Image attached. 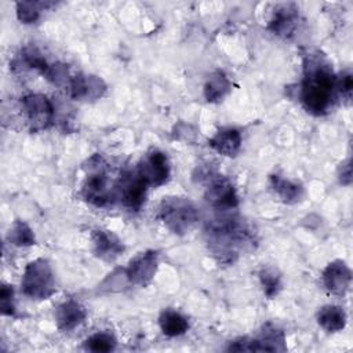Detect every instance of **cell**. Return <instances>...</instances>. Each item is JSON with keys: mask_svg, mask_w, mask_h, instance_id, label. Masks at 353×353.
<instances>
[{"mask_svg": "<svg viewBox=\"0 0 353 353\" xmlns=\"http://www.w3.org/2000/svg\"><path fill=\"white\" fill-rule=\"evenodd\" d=\"M205 233L211 251L223 262H233L239 251L254 241L247 225L237 218L216 219L208 225Z\"/></svg>", "mask_w": 353, "mask_h": 353, "instance_id": "obj_1", "label": "cell"}, {"mask_svg": "<svg viewBox=\"0 0 353 353\" xmlns=\"http://www.w3.org/2000/svg\"><path fill=\"white\" fill-rule=\"evenodd\" d=\"M314 65L316 66H309L306 70L301 87V101L307 112L320 116L327 113L332 106L336 80L328 68L320 66L316 61Z\"/></svg>", "mask_w": 353, "mask_h": 353, "instance_id": "obj_2", "label": "cell"}, {"mask_svg": "<svg viewBox=\"0 0 353 353\" xmlns=\"http://www.w3.org/2000/svg\"><path fill=\"white\" fill-rule=\"evenodd\" d=\"M157 216L172 233L185 234L199 221V210L185 197H165L157 208Z\"/></svg>", "mask_w": 353, "mask_h": 353, "instance_id": "obj_3", "label": "cell"}, {"mask_svg": "<svg viewBox=\"0 0 353 353\" xmlns=\"http://www.w3.org/2000/svg\"><path fill=\"white\" fill-rule=\"evenodd\" d=\"M22 291L32 299H47L55 292V280L47 259L39 258L29 262L22 276Z\"/></svg>", "mask_w": 353, "mask_h": 353, "instance_id": "obj_4", "label": "cell"}, {"mask_svg": "<svg viewBox=\"0 0 353 353\" xmlns=\"http://www.w3.org/2000/svg\"><path fill=\"white\" fill-rule=\"evenodd\" d=\"M87 178L84 181L81 194L85 201L95 207H105L110 203L112 193L109 189V181L106 175L105 163L101 156H92L88 160Z\"/></svg>", "mask_w": 353, "mask_h": 353, "instance_id": "obj_5", "label": "cell"}, {"mask_svg": "<svg viewBox=\"0 0 353 353\" xmlns=\"http://www.w3.org/2000/svg\"><path fill=\"white\" fill-rule=\"evenodd\" d=\"M137 172L148 183V186H160L165 183L171 174L168 157L159 149L149 150L138 164Z\"/></svg>", "mask_w": 353, "mask_h": 353, "instance_id": "obj_6", "label": "cell"}, {"mask_svg": "<svg viewBox=\"0 0 353 353\" xmlns=\"http://www.w3.org/2000/svg\"><path fill=\"white\" fill-rule=\"evenodd\" d=\"M22 109L32 131L46 130L54 120L52 102L43 94H29L23 97Z\"/></svg>", "mask_w": 353, "mask_h": 353, "instance_id": "obj_7", "label": "cell"}, {"mask_svg": "<svg viewBox=\"0 0 353 353\" xmlns=\"http://www.w3.org/2000/svg\"><path fill=\"white\" fill-rule=\"evenodd\" d=\"M157 265L159 254L156 251L148 250L132 258L124 273L130 283L145 287L153 280L157 270Z\"/></svg>", "mask_w": 353, "mask_h": 353, "instance_id": "obj_8", "label": "cell"}, {"mask_svg": "<svg viewBox=\"0 0 353 353\" xmlns=\"http://www.w3.org/2000/svg\"><path fill=\"white\" fill-rule=\"evenodd\" d=\"M204 197L211 207L218 210H232L239 204V197L232 182L222 175L210 178Z\"/></svg>", "mask_w": 353, "mask_h": 353, "instance_id": "obj_9", "label": "cell"}, {"mask_svg": "<svg viewBox=\"0 0 353 353\" xmlns=\"http://www.w3.org/2000/svg\"><path fill=\"white\" fill-rule=\"evenodd\" d=\"M148 183L142 179V176L135 172H127L121 176L119 194L123 205L130 211H138L146 197Z\"/></svg>", "mask_w": 353, "mask_h": 353, "instance_id": "obj_10", "label": "cell"}, {"mask_svg": "<svg viewBox=\"0 0 353 353\" xmlns=\"http://www.w3.org/2000/svg\"><path fill=\"white\" fill-rule=\"evenodd\" d=\"M352 272L343 261H332L323 270V284L334 295H345L350 287Z\"/></svg>", "mask_w": 353, "mask_h": 353, "instance_id": "obj_11", "label": "cell"}, {"mask_svg": "<svg viewBox=\"0 0 353 353\" xmlns=\"http://www.w3.org/2000/svg\"><path fill=\"white\" fill-rule=\"evenodd\" d=\"M69 94L74 99H98L106 90L102 79L92 74H76L68 85Z\"/></svg>", "mask_w": 353, "mask_h": 353, "instance_id": "obj_12", "label": "cell"}, {"mask_svg": "<svg viewBox=\"0 0 353 353\" xmlns=\"http://www.w3.org/2000/svg\"><path fill=\"white\" fill-rule=\"evenodd\" d=\"M85 316L84 306L74 299L61 303L55 310V321L62 331H72L85 320Z\"/></svg>", "mask_w": 353, "mask_h": 353, "instance_id": "obj_13", "label": "cell"}, {"mask_svg": "<svg viewBox=\"0 0 353 353\" xmlns=\"http://www.w3.org/2000/svg\"><path fill=\"white\" fill-rule=\"evenodd\" d=\"M92 241L94 252L102 261H114L124 251L123 243L109 230H95L92 234Z\"/></svg>", "mask_w": 353, "mask_h": 353, "instance_id": "obj_14", "label": "cell"}, {"mask_svg": "<svg viewBox=\"0 0 353 353\" xmlns=\"http://www.w3.org/2000/svg\"><path fill=\"white\" fill-rule=\"evenodd\" d=\"M208 145L222 156L234 157L241 148V134L239 130L232 127L221 128L208 141Z\"/></svg>", "mask_w": 353, "mask_h": 353, "instance_id": "obj_15", "label": "cell"}, {"mask_svg": "<svg viewBox=\"0 0 353 353\" xmlns=\"http://www.w3.org/2000/svg\"><path fill=\"white\" fill-rule=\"evenodd\" d=\"M296 8L292 4H281L274 10V14L269 22V29L279 36H290L296 28Z\"/></svg>", "mask_w": 353, "mask_h": 353, "instance_id": "obj_16", "label": "cell"}, {"mask_svg": "<svg viewBox=\"0 0 353 353\" xmlns=\"http://www.w3.org/2000/svg\"><path fill=\"white\" fill-rule=\"evenodd\" d=\"M270 185L272 189L276 192V194L287 204H294L299 201L303 196V188L301 183L287 179L281 175H272L270 176Z\"/></svg>", "mask_w": 353, "mask_h": 353, "instance_id": "obj_17", "label": "cell"}, {"mask_svg": "<svg viewBox=\"0 0 353 353\" xmlns=\"http://www.w3.org/2000/svg\"><path fill=\"white\" fill-rule=\"evenodd\" d=\"M317 323L328 332H338L346 325V313L341 306L327 305L319 310Z\"/></svg>", "mask_w": 353, "mask_h": 353, "instance_id": "obj_18", "label": "cell"}, {"mask_svg": "<svg viewBox=\"0 0 353 353\" xmlns=\"http://www.w3.org/2000/svg\"><path fill=\"white\" fill-rule=\"evenodd\" d=\"M159 325L164 335L179 336L185 334L189 328L188 319L174 309H165L159 317Z\"/></svg>", "mask_w": 353, "mask_h": 353, "instance_id": "obj_19", "label": "cell"}, {"mask_svg": "<svg viewBox=\"0 0 353 353\" xmlns=\"http://www.w3.org/2000/svg\"><path fill=\"white\" fill-rule=\"evenodd\" d=\"M230 81L222 70L212 72L204 84V98L208 102L221 101L230 91Z\"/></svg>", "mask_w": 353, "mask_h": 353, "instance_id": "obj_20", "label": "cell"}, {"mask_svg": "<svg viewBox=\"0 0 353 353\" xmlns=\"http://www.w3.org/2000/svg\"><path fill=\"white\" fill-rule=\"evenodd\" d=\"M255 339L258 342L259 352H262V350H269V352L285 350L284 332L272 323L265 324L259 336Z\"/></svg>", "mask_w": 353, "mask_h": 353, "instance_id": "obj_21", "label": "cell"}, {"mask_svg": "<svg viewBox=\"0 0 353 353\" xmlns=\"http://www.w3.org/2000/svg\"><path fill=\"white\" fill-rule=\"evenodd\" d=\"M52 6L48 1H18L17 3V17L23 23H33L39 19L40 11Z\"/></svg>", "mask_w": 353, "mask_h": 353, "instance_id": "obj_22", "label": "cell"}, {"mask_svg": "<svg viewBox=\"0 0 353 353\" xmlns=\"http://www.w3.org/2000/svg\"><path fill=\"white\" fill-rule=\"evenodd\" d=\"M8 241L17 247H28L34 244V234L33 230L22 221H17L10 228Z\"/></svg>", "mask_w": 353, "mask_h": 353, "instance_id": "obj_23", "label": "cell"}, {"mask_svg": "<svg viewBox=\"0 0 353 353\" xmlns=\"http://www.w3.org/2000/svg\"><path fill=\"white\" fill-rule=\"evenodd\" d=\"M84 345L91 352H110L116 347V338L109 332H95Z\"/></svg>", "mask_w": 353, "mask_h": 353, "instance_id": "obj_24", "label": "cell"}, {"mask_svg": "<svg viewBox=\"0 0 353 353\" xmlns=\"http://www.w3.org/2000/svg\"><path fill=\"white\" fill-rule=\"evenodd\" d=\"M259 281H261L263 292L268 298H273L274 295H277V292L281 288L280 276L273 269H269V268H266V269L263 268L259 272Z\"/></svg>", "mask_w": 353, "mask_h": 353, "instance_id": "obj_25", "label": "cell"}, {"mask_svg": "<svg viewBox=\"0 0 353 353\" xmlns=\"http://www.w3.org/2000/svg\"><path fill=\"white\" fill-rule=\"evenodd\" d=\"M0 309H1V313L6 316H12L15 313L12 285L3 284L0 291Z\"/></svg>", "mask_w": 353, "mask_h": 353, "instance_id": "obj_26", "label": "cell"}, {"mask_svg": "<svg viewBox=\"0 0 353 353\" xmlns=\"http://www.w3.org/2000/svg\"><path fill=\"white\" fill-rule=\"evenodd\" d=\"M352 90H353L352 73L350 72H345L336 80V91H339V94L349 102L350 98H352Z\"/></svg>", "mask_w": 353, "mask_h": 353, "instance_id": "obj_27", "label": "cell"}, {"mask_svg": "<svg viewBox=\"0 0 353 353\" xmlns=\"http://www.w3.org/2000/svg\"><path fill=\"white\" fill-rule=\"evenodd\" d=\"M352 179V165H350V160H347L346 163L342 164L341 167V172H339V181L343 185H349Z\"/></svg>", "mask_w": 353, "mask_h": 353, "instance_id": "obj_28", "label": "cell"}]
</instances>
